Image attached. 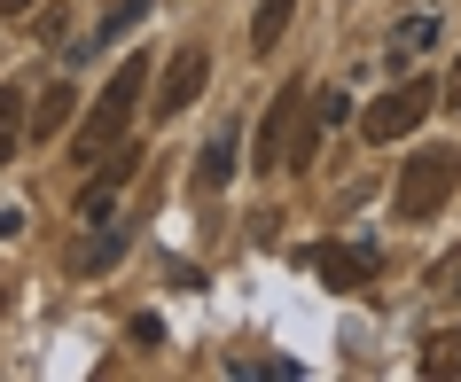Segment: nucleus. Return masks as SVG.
<instances>
[{
    "label": "nucleus",
    "instance_id": "nucleus-1",
    "mask_svg": "<svg viewBox=\"0 0 461 382\" xmlns=\"http://www.w3.org/2000/svg\"><path fill=\"white\" fill-rule=\"evenodd\" d=\"M321 133H329L321 110L297 94V86H282V94L267 102V125H258V172H305Z\"/></svg>",
    "mask_w": 461,
    "mask_h": 382
},
{
    "label": "nucleus",
    "instance_id": "nucleus-2",
    "mask_svg": "<svg viewBox=\"0 0 461 382\" xmlns=\"http://www.w3.org/2000/svg\"><path fill=\"white\" fill-rule=\"evenodd\" d=\"M141 86H149V55H125L118 78L102 86V102L86 110V133H78V164H102V156L125 141V125H133V102H141Z\"/></svg>",
    "mask_w": 461,
    "mask_h": 382
},
{
    "label": "nucleus",
    "instance_id": "nucleus-3",
    "mask_svg": "<svg viewBox=\"0 0 461 382\" xmlns=\"http://www.w3.org/2000/svg\"><path fill=\"white\" fill-rule=\"evenodd\" d=\"M454 188H461V148H422L407 172H399V218L407 227H422V218H438L446 203H454Z\"/></svg>",
    "mask_w": 461,
    "mask_h": 382
},
{
    "label": "nucleus",
    "instance_id": "nucleus-4",
    "mask_svg": "<svg viewBox=\"0 0 461 382\" xmlns=\"http://www.w3.org/2000/svg\"><path fill=\"white\" fill-rule=\"evenodd\" d=\"M438 102H446V94H438L430 78H399L391 94H375V102H367L360 133H367V141H407V133H414V125H422V118H430Z\"/></svg>",
    "mask_w": 461,
    "mask_h": 382
},
{
    "label": "nucleus",
    "instance_id": "nucleus-5",
    "mask_svg": "<svg viewBox=\"0 0 461 382\" xmlns=\"http://www.w3.org/2000/svg\"><path fill=\"white\" fill-rule=\"evenodd\" d=\"M203 78H212V48H180L165 63V86H157V102H149V110H157V125L165 118H180V110H195V102H203Z\"/></svg>",
    "mask_w": 461,
    "mask_h": 382
},
{
    "label": "nucleus",
    "instance_id": "nucleus-6",
    "mask_svg": "<svg viewBox=\"0 0 461 382\" xmlns=\"http://www.w3.org/2000/svg\"><path fill=\"white\" fill-rule=\"evenodd\" d=\"M313 273L329 289H367V281H375V250H344V242H329V250H313Z\"/></svg>",
    "mask_w": 461,
    "mask_h": 382
},
{
    "label": "nucleus",
    "instance_id": "nucleus-7",
    "mask_svg": "<svg viewBox=\"0 0 461 382\" xmlns=\"http://www.w3.org/2000/svg\"><path fill=\"white\" fill-rule=\"evenodd\" d=\"M235 125H227V133H212V141H203V156H195V195H219L227 188V172H235Z\"/></svg>",
    "mask_w": 461,
    "mask_h": 382
},
{
    "label": "nucleus",
    "instance_id": "nucleus-8",
    "mask_svg": "<svg viewBox=\"0 0 461 382\" xmlns=\"http://www.w3.org/2000/svg\"><path fill=\"white\" fill-rule=\"evenodd\" d=\"M71 110H78V94H71V86H48V94L32 102V118H24V133H32V141H55V133H63V125H71Z\"/></svg>",
    "mask_w": 461,
    "mask_h": 382
},
{
    "label": "nucleus",
    "instance_id": "nucleus-9",
    "mask_svg": "<svg viewBox=\"0 0 461 382\" xmlns=\"http://www.w3.org/2000/svg\"><path fill=\"white\" fill-rule=\"evenodd\" d=\"M290 16H297V0H258V16H250V48L274 55V48H282V31H290Z\"/></svg>",
    "mask_w": 461,
    "mask_h": 382
},
{
    "label": "nucleus",
    "instance_id": "nucleus-10",
    "mask_svg": "<svg viewBox=\"0 0 461 382\" xmlns=\"http://www.w3.org/2000/svg\"><path fill=\"white\" fill-rule=\"evenodd\" d=\"M430 40H438V16H407V24H399V31H391V63H399V71H407V63H414V55H422V48H430Z\"/></svg>",
    "mask_w": 461,
    "mask_h": 382
},
{
    "label": "nucleus",
    "instance_id": "nucleus-11",
    "mask_svg": "<svg viewBox=\"0 0 461 382\" xmlns=\"http://www.w3.org/2000/svg\"><path fill=\"white\" fill-rule=\"evenodd\" d=\"M118 258H125V235H86L71 250V273H110Z\"/></svg>",
    "mask_w": 461,
    "mask_h": 382
},
{
    "label": "nucleus",
    "instance_id": "nucleus-12",
    "mask_svg": "<svg viewBox=\"0 0 461 382\" xmlns=\"http://www.w3.org/2000/svg\"><path fill=\"white\" fill-rule=\"evenodd\" d=\"M422 375H430V382H454V375H461V328H438V335H430Z\"/></svg>",
    "mask_w": 461,
    "mask_h": 382
},
{
    "label": "nucleus",
    "instance_id": "nucleus-13",
    "mask_svg": "<svg viewBox=\"0 0 461 382\" xmlns=\"http://www.w3.org/2000/svg\"><path fill=\"white\" fill-rule=\"evenodd\" d=\"M24 94H16V86H0V164H8V156H16V141H24Z\"/></svg>",
    "mask_w": 461,
    "mask_h": 382
},
{
    "label": "nucleus",
    "instance_id": "nucleus-14",
    "mask_svg": "<svg viewBox=\"0 0 461 382\" xmlns=\"http://www.w3.org/2000/svg\"><path fill=\"white\" fill-rule=\"evenodd\" d=\"M133 172H141V156H133V148L118 141L110 156H102V172H95V180H102V188H118V195H125V188H133Z\"/></svg>",
    "mask_w": 461,
    "mask_h": 382
},
{
    "label": "nucleus",
    "instance_id": "nucleus-15",
    "mask_svg": "<svg viewBox=\"0 0 461 382\" xmlns=\"http://www.w3.org/2000/svg\"><path fill=\"white\" fill-rule=\"evenodd\" d=\"M141 16H149V0H118V8L102 16V31H95V40H118V31H133Z\"/></svg>",
    "mask_w": 461,
    "mask_h": 382
},
{
    "label": "nucleus",
    "instance_id": "nucleus-16",
    "mask_svg": "<svg viewBox=\"0 0 461 382\" xmlns=\"http://www.w3.org/2000/svg\"><path fill=\"white\" fill-rule=\"evenodd\" d=\"M63 31H71V8H63V0H48V8L32 16V40H63Z\"/></svg>",
    "mask_w": 461,
    "mask_h": 382
},
{
    "label": "nucleus",
    "instance_id": "nucleus-17",
    "mask_svg": "<svg viewBox=\"0 0 461 382\" xmlns=\"http://www.w3.org/2000/svg\"><path fill=\"white\" fill-rule=\"evenodd\" d=\"M313 110H321V125H344V118H352V94L329 86V94H313Z\"/></svg>",
    "mask_w": 461,
    "mask_h": 382
},
{
    "label": "nucleus",
    "instance_id": "nucleus-18",
    "mask_svg": "<svg viewBox=\"0 0 461 382\" xmlns=\"http://www.w3.org/2000/svg\"><path fill=\"white\" fill-rule=\"evenodd\" d=\"M438 289H446V297H461V258H454V265H438Z\"/></svg>",
    "mask_w": 461,
    "mask_h": 382
},
{
    "label": "nucleus",
    "instance_id": "nucleus-19",
    "mask_svg": "<svg viewBox=\"0 0 461 382\" xmlns=\"http://www.w3.org/2000/svg\"><path fill=\"white\" fill-rule=\"evenodd\" d=\"M438 94H446V110H461V63L446 71V86H438Z\"/></svg>",
    "mask_w": 461,
    "mask_h": 382
},
{
    "label": "nucleus",
    "instance_id": "nucleus-20",
    "mask_svg": "<svg viewBox=\"0 0 461 382\" xmlns=\"http://www.w3.org/2000/svg\"><path fill=\"white\" fill-rule=\"evenodd\" d=\"M0 312H8V289H0Z\"/></svg>",
    "mask_w": 461,
    "mask_h": 382
}]
</instances>
